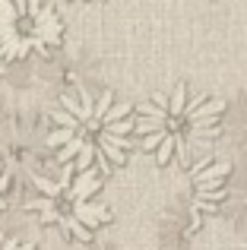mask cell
Returning a JSON list of instances; mask_svg holds the SVG:
<instances>
[{
	"label": "cell",
	"mask_w": 247,
	"mask_h": 250,
	"mask_svg": "<svg viewBox=\"0 0 247 250\" xmlns=\"http://www.w3.org/2000/svg\"><path fill=\"white\" fill-rule=\"evenodd\" d=\"M48 121L51 130L44 143L57 152L61 165L76 171H114L136 146L133 108L127 102H118L114 92H67L48 114Z\"/></svg>",
	"instance_id": "cell-1"
},
{
	"label": "cell",
	"mask_w": 247,
	"mask_h": 250,
	"mask_svg": "<svg viewBox=\"0 0 247 250\" xmlns=\"http://www.w3.org/2000/svg\"><path fill=\"white\" fill-rule=\"evenodd\" d=\"M225 102L206 92H193L178 83L168 92L149 95L133 111V136L136 146L149 152L159 165L178 162L181 168L193 165L212 149L222 133Z\"/></svg>",
	"instance_id": "cell-2"
},
{
	"label": "cell",
	"mask_w": 247,
	"mask_h": 250,
	"mask_svg": "<svg viewBox=\"0 0 247 250\" xmlns=\"http://www.w3.org/2000/svg\"><path fill=\"white\" fill-rule=\"evenodd\" d=\"M32 184H35V196L25 203V209L35 212L41 225L57 228L63 238L89 244L95 231L111 222V209L99 200L102 190L99 171L92 168L76 171L63 165L61 177L32 174Z\"/></svg>",
	"instance_id": "cell-3"
},
{
	"label": "cell",
	"mask_w": 247,
	"mask_h": 250,
	"mask_svg": "<svg viewBox=\"0 0 247 250\" xmlns=\"http://www.w3.org/2000/svg\"><path fill=\"white\" fill-rule=\"evenodd\" d=\"M231 174L228 159H197L193 165H187V174L181 181V187L174 190V200L168 206L165 219V234L178 247H184L200 228L206 225L209 215H216L222 209L225 200V184Z\"/></svg>",
	"instance_id": "cell-4"
},
{
	"label": "cell",
	"mask_w": 247,
	"mask_h": 250,
	"mask_svg": "<svg viewBox=\"0 0 247 250\" xmlns=\"http://www.w3.org/2000/svg\"><path fill=\"white\" fill-rule=\"evenodd\" d=\"M63 44V19L48 0H0V57H51Z\"/></svg>",
	"instance_id": "cell-5"
},
{
	"label": "cell",
	"mask_w": 247,
	"mask_h": 250,
	"mask_svg": "<svg viewBox=\"0 0 247 250\" xmlns=\"http://www.w3.org/2000/svg\"><path fill=\"white\" fill-rule=\"evenodd\" d=\"M219 212L228 219V225L235 228L238 234H247V168L241 174L231 171L228 184H225V200Z\"/></svg>",
	"instance_id": "cell-6"
},
{
	"label": "cell",
	"mask_w": 247,
	"mask_h": 250,
	"mask_svg": "<svg viewBox=\"0 0 247 250\" xmlns=\"http://www.w3.org/2000/svg\"><path fill=\"white\" fill-rule=\"evenodd\" d=\"M228 146L235 149L241 159H247V92H238L235 102H225L222 111V133Z\"/></svg>",
	"instance_id": "cell-7"
},
{
	"label": "cell",
	"mask_w": 247,
	"mask_h": 250,
	"mask_svg": "<svg viewBox=\"0 0 247 250\" xmlns=\"http://www.w3.org/2000/svg\"><path fill=\"white\" fill-rule=\"evenodd\" d=\"M6 193H10V171H6L3 159H0V212L6 209Z\"/></svg>",
	"instance_id": "cell-8"
},
{
	"label": "cell",
	"mask_w": 247,
	"mask_h": 250,
	"mask_svg": "<svg viewBox=\"0 0 247 250\" xmlns=\"http://www.w3.org/2000/svg\"><path fill=\"white\" fill-rule=\"evenodd\" d=\"M0 250H35V244H29V241H19V238H6V234H0Z\"/></svg>",
	"instance_id": "cell-9"
}]
</instances>
